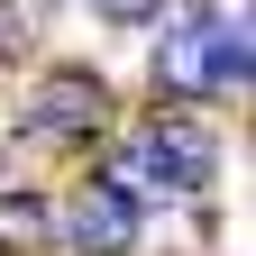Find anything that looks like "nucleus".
Returning <instances> with one entry per match:
<instances>
[{
	"instance_id": "obj_1",
	"label": "nucleus",
	"mask_w": 256,
	"mask_h": 256,
	"mask_svg": "<svg viewBox=\"0 0 256 256\" xmlns=\"http://www.w3.org/2000/svg\"><path fill=\"white\" fill-rule=\"evenodd\" d=\"M101 119H110L101 74H82V64H46V82H37V128H46V138H92Z\"/></svg>"
},
{
	"instance_id": "obj_2",
	"label": "nucleus",
	"mask_w": 256,
	"mask_h": 256,
	"mask_svg": "<svg viewBox=\"0 0 256 256\" xmlns=\"http://www.w3.org/2000/svg\"><path fill=\"white\" fill-rule=\"evenodd\" d=\"M55 238H74V256H128L138 247V202L110 192V183H92L82 202L55 220Z\"/></svg>"
},
{
	"instance_id": "obj_3",
	"label": "nucleus",
	"mask_w": 256,
	"mask_h": 256,
	"mask_svg": "<svg viewBox=\"0 0 256 256\" xmlns=\"http://www.w3.org/2000/svg\"><path fill=\"white\" fill-rule=\"evenodd\" d=\"M146 165H156V183H174V192H192V183H210V165H220V138L210 128H183V119H165V128H146Z\"/></svg>"
},
{
	"instance_id": "obj_4",
	"label": "nucleus",
	"mask_w": 256,
	"mask_h": 256,
	"mask_svg": "<svg viewBox=\"0 0 256 256\" xmlns=\"http://www.w3.org/2000/svg\"><path fill=\"white\" fill-rule=\"evenodd\" d=\"M156 82H165V92H210V82H220V46L202 37V28L165 37V55H156Z\"/></svg>"
},
{
	"instance_id": "obj_5",
	"label": "nucleus",
	"mask_w": 256,
	"mask_h": 256,
	"mask_svg": "<svg viewBox=\"0 0 256 256\" xmlns=\"http://www.w3.org/2000/svg\"><path fill=\"white\" fill-rule=\"evenodd\" d=\"M55 247V210L37 192H0V256H46Z\"/></svg>"
},
{
	"instance_id": "obj_6",
	"label": "nucleus",
	"mask_w": 256,
	"mask_h": 256,
	"mask_svg": "<svg viewBox=\"0 0 256 256\" xmlns=\"http://www.w3.org/2000/svg\"><path fill=\"white\" fill-rule=\"evenodd\" d=\"M92 10H101V18H110V28H146V18H156V10H165V0H92Z\"/></svg>"
}]
</instances>
